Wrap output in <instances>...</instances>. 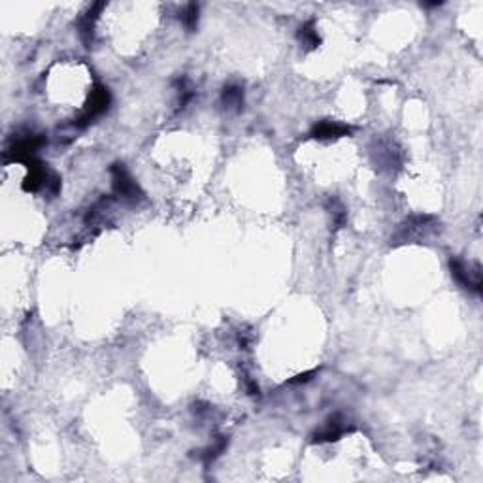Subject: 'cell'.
I'll return each instance as SVG.
<instances>
[{"instance_id":"ba28073f","label":"cell","mask_w":483,"mask_h":483,"mask_svg":"<svg viewBox=\"0 0 483 483\" xmlns=\"http://www.w3.org/2000/svg\"><path fill=\"white\" fill-rule=\"evenodd\" d=\"M221 102H223V106L229 109H242V106H244V89H242L240 86H236V83H233V86H226L225 89H223V93H221Z\"/></svg>"},{"instance_id":"5b68a950","label":"cell","mask_w":483,"mask_h":483,"mask_svg":"<svg viewBox=\"0 0 483 483\" xmlns=\"http://www.w3.org/2000/svg\"><path fill=\"white\" fill-rule=\"evenodd\" d=\"M434 221L432 216H413V218L406 219L404 225H400L398 233L395 234V244H406V242L413 240V236H419L430 223Z\"/></svg>"},{"instance_id":"7c38bea8","label":"cell","mask_w":483,"mask_h":483,"mask_svg":"<svg viewBox=\"0 0 483 483\" xmlns=\"http://www.w3.org/2000/svg\"><path fill=\"white\" fill-rule=\"evenodd\" d=\"M225 447H226V440L225 438H219L218 444L213 445V447H210V449H206V453H204V462H206V465H210L211 460L216 459V457H218L219 453L223 452Z\"/></svg>"},{"instance_id":"8fae6325","label":"cell","mask_w":483,"mask_h":483,"mask_svg":"<svg viewBox=\"0 0 483 483\" xmlns=\"http://www.w3.org/2000/svg\"><path fill=\"white\" fill-rule=\"evenodd\" d=\"M183 25L187 27V31H195L196 23H198V6L196 4H187V8L183 12Z\"/></svg>"},{"instance_id":"6da1fadb","label":"cell","mask_w":483,"mask_h":483,"mask_svg":"<svg viewBox=\"0 0 483 483\" xmlns=\"http://www.w3.org/2000/svg\"><path fill=\"white\" fill-rule=\"evenodd\" d=\"M109 102H112V93H109L108 87L104 86H94V89L91 91V96H89V102H87L86 109L83 114L74 121V127L78 129H86L87 125H91L94 119L99 116H102L106 109L109 108Z\"/></svg>"},{"instance_id":"9c48e42d","label":"cell","mask_w":483,"mask_h":483,"mask_svg":"<svg viewBox=\"0 0 483 483\" xmlns=\"http://www.w3.org/2000/svg\"><path fill=\"white\" fill-rule=\"evenodd\" d=\"M298 40L300 44L306 47V49H315V47L321 44L319 34H317V29H315V23L313 21H306L300 29H298Z\"/></svg>"},{"instance_id":"277c9868","label":"cell","mask_w":483,"mask_h":483,"mask_svg":"<svg viewBox=\"0 0 483 483\" xmlns=\"http://www.w3.org/2000/svg\"><path fill=\"white\" fill-rule=\"evenodd\" d=\"M449 268H452L453 278L459 281L462 287L470 289L474 293H482V268L480 266H475L474 270H470V268L465 266L462 261L452 259L449 261Z\"/></svg>"},{"instance_id":"52a82bcc","label":"cell","mask_w":483,"mask_h":483,"mask_svg":"<svg viewBox=\"0 0 483 483\" xmlns=\"http://www.w3.org/2000/svg\"><path fill=\"white\" fill-rule=\"evenodd\" d=\"M345 432V425H343L342 415H332L330 419L325 423V427L321 430H317L315 434L312 436L313 444H323V442H332V440H338Z\"/></svg>"},{"instance_id":"30bf717a","label":"cell","mask_w":483,"mask_h":483,"mask_svg":"<svg viewBox=\"0 0 483 483\" xmlns=\"http://www.w3.org/2000/svg\"><path fill=\"white\" fill-rule=\"evenodd\" d=\"M327 210L328 213H330V218H332V226H335V231L342 229L343 223H345V218H348L343 204L340 203L338 198H335V196H330V198L327 200Z\"/></svg>"},{"instance_id":"7a4b0ae2","label":"cell","mask_w":483,"mask_h":483,"mask_svg":"<svg viewBox=\"0 0 483 483\" xmlns=\"http://www.w3.org/2000/svg\"><path fill=\"white\" fill-rule=\"evenodd\" d=\"M109 174H112V179H114V191H116L117 196H121L125 200H133V203L140 200L142 196H144L140 185L134 181L133 176L129 174L123 163L112 164Z\"/></svg>"},{"instance_id":"4fadbf2b","label":"cell","mask_w":483,"mask_h":483,"mask_svg":"<svg viewBox=\"0 0 483 483\" xmlns=\"http://www.w3.org/2000/svg\"><path fill=\"white\" fill-rule=\"evenodd\" d=\"M317 374V370H310V372H304V374H298L296 378H293L291 380V383H304V382H310L312 380V376Z\"/></svg>"},{"instance_id":"3957f363","label":"cell","mask_w":483,"mask_h":483,"mask_svg":"<svg viewBox=\"0 0 483 483\" xmlns=\"http://www.w3.org/2000/svg\"><path fill=\"white\" fill-rule=\"evenodd\" d=\"M46 144V136L42 134H29L21 140L14 142L6 151V159L10 161H19V163H31L32 159H36L38 149Z\"/></svg>"},{"instance_id":"8992f818","label":"cell","mask_w":483,"mask_h":483,"mask_svg":"<svg viewBox=\"0 0 483 483\" xmlns=\"http://www.w3.org/2000/svg\"><path fill=\"white\" fill-rule=\"evenodd\" d=\"M350 125L343 123H336V121H319L317 125L313 127L310 136L315 140H330V138H340V136H348L351 134Z\"/></svg>"}]
</instances>
